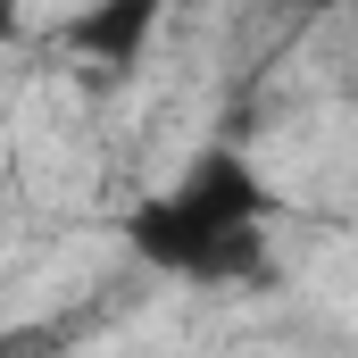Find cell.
Listing matches in <instances>:
<instances>
[{"mask_svg":"<svg viewBox=\"0 0 358 358\" xmlns=\"http://www.w3.org/2000/svg\"><path fill=\"white\" fill-rule=\"evenodd\" d=\"M267 217H275L267 176L234 142H208L167 192H150L125 217V250L176 283H267L275 275Z\"/></svg>","mask_w":358,"mask_h":358,"instance_id":"obj_1","label":"cell"},{"mask_svg":"<svg viewBox=\"0 0 358 358\" xmlns=\"http://www.w3.org/2000/svg\"><path fill=\"white\" fill-rule=\"evenodd\" d=\"M150 34H159V0H100L84 17H67V50H84L92 67H134L142 50H150Z\"/></svg>","mask_w":358,"mask_h":358,"instance_id":"obj_2","label":"cell"},{"mask_svg":"<svg viewBox=\"0 0 358 358\" xmlns=\"http://www.w3.org/2000/svg\"><path fill=\"white\" fill-rule=\"evenodd\" d=\"M25 34V17H17V0H0V42H17Z\"/></svg>","mask_w":358,"mask_h":358,"instance_id":"obj_3","label":"cell"}]
</instances>
